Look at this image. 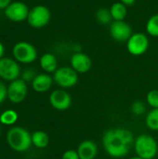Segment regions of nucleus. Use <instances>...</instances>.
<instances>
[{"label": "nucleus", "mask_w": 158, "mask_h": 159, "mask_svg": "<svg viewBox=\"0 0 158 159\" xmlns=\"http://www.w3.org/2000/svg\"><path fill=\"white\" fill-rule=\"evenodd\" d=\"M134 141L135 138L130 130L125 128H113L103 133L102 143L108 156L121 158L129 154Z\"/></svg>", "instance_id": "f257e3e1"}, {"label": "nucleus", "mask_w": 158, "mask_h": 159, "mask_svg": "<svg viewBox=\"0 0 158 159\" xmlns=\"http://www.w3.org/2000/svg\"><path fill=\"white\" fill-rule=\"evenodd\" d=\"M7 142L9 147L16 152H25L32 145V134L20 127H14L7 133Z\"/></svg>", "instance_id": "f03ea898"}, {"label": "nucleus", "mask_w": 158, "mask_h": 159, "mask_svg": "<svg viewBox=\"0 0 158 159\" xmlns=\"http://www.w3.org/2000/svg\"><path fill=\"white\" fill-rule=\"evenodd\" d=\"M134 150L136 156L143 159H154L158 154L156 140L149 134H141L134 141Z\"/></svg>", "instance_id": "7ed1b4c3"}, {"label": "nucleus", "mask_w": 158, "mask_h": 159, "mask_svg": "<svg viewBox=\"0 0 158 159\" xmlns=\"http://www.w3.org/2000/svg\"><path fill=\"white\" fill-rule=\"evenodd\" d=\"M52 77L54 83L63 89H71L78 82V74L71 66L59 67L53 74Z\"/></svg>", "instance_id": "20e7f679"}, {"label": "nucleus", "mask_w": 158, "mask_h": 159, "mask_svg": "<svg viewBox=\"0 0 158 159\" xmlns=\"http://www.w3.org/2000/svg\"><path fill=\"white\" fill-rule=\"evenodd\" d=\"M14 59L21 63H32L37 58V51L34 45L26 41H20L14 45L12 48Z\"/></svg>", "instance_id": "39448f33"}, {"label": "nucleus", "mask_w": 158, "mask_h": 159, "mask_svg": "<svg viewBox=\"0 0 158 159\" xmlns=\"http://www.w3.org/2000/svg\"><path fill=\"white\" fill-rule=\"evenodd\" d=\"M51 19L50 10L43 5L34 6L30 9L27 21L29 25L33 28L39 29L47 25Z\"/></svg>", "instance_id": "423d86ee"}, {"label": "nucleus", "mask_w": 158, "mask_h": 159, "mask_svg": "<svg viewBox=\"0 0 158 159\" xmlns=\"http://www.w3.org/2000/svg\"><path fill=\"white\" fill-rule=\"evenodd\" d=\"M149 48V38L143 33H135L127 41V49L132 56H142Z\"/></svg>", "instance_id": "0eeeda50"}, {"label": "nucleus", "mask_w": 158, "mask_h": 159, "mask_svg": "<svg viewBox=\"0 0 158 159\" xmlns=\"http://www.w3.org/2000/svg\"><path fill=\"white\" fill-rule=\"evenodd\" d=\"M27 84L21 78L11 81L7 87V98L13 103H20L23 102L27 96Z\"/></svg>", "instance_id": "6e6552de"}, {"label": "nucleus", "mask_w": 158, "mask_h": 159, "mask_svg": "<svg viewBox=\"0 0 158 159\" xmlns=\"http://www.w3.org/2000/svg\"><path fill=\"white\" fill-rule=\"evenodd\" d=\"M20 68L17 61L11 58L0 59V77L7 81H13L19 78Z\"/></svg>", "instance_id": "1a4fd4ad"}, {"label": "nucleus", "mask_w": 158, "mask_h": 159, "mask_svg": "<svg viewBox=\"0 0 158 159\" xmlns=\"http://www.w3.org/2000/svg\"><path fill=\"white\" fill-rule=\"evenodd\" d=\"M29 11L30 9L28 8V6L25 3L15 1V2H12L5 9V15L11 21L21 22L27 20Z\"/></svg>", "instance_id": "9d476101"}, {"label": "nucleus", "mask_w": 158, "mask_h": 159, "mask_svg": "<svg viewBox=\"0 0 158 159\" xmlns=\"http://www.w3.org/2000/svg\"><path fill=\"white\" fill-rule=\"evenodd\" d=\"M49 103L55 110L66 111L72 105V97L63 89H55L49 95Z\"/></svg>", "instance_id": "9b49d317"}, {"label": "nucleus", "mask_w": 158, "mask_h": 159, "mask_svg": "<svg viewBox=\"0 0 158 159\" xmlns=\"http://www.w3.org/2000/svg\"><path fill=\"white\" fill-rule=\"evenodd\" d=\"M131 26L125 20H114L110 24V35L117 42H126L132 35Z\"/></svg>", "instance_id": "f8f14e48"}, {"label": "nucleus", "mask_w": 158, "mask_h": 159, "mask_svg": "<svg viewBox=\"0 0 158 159\" xmlns=\"http://www.w3.org/2000/svg\"><path fill=\"white\" fill-rule=\"evenodd\" d=\"M71 67L77 74H86L92 67V61L90 57L83 52H75L72 55L71 60Z\"/></svg>", "instance_id": "ddd939ff"}, {"label": "nucleus", "mask_w": 158, "mask_h": 159, "mask_svg": "<svg viewBox=\"0 0 158 159\" xmlns=\"http://www.w3.org/2000/svg\"><path fill=\"white\" fill-rule=\"evenodd\" d=\"M76 151L80 159H95L99 152L97 143L91 140H85L81 142Z\"/></svg>", "instance_id": "4468645a"}, {"label": "nucleus", "mask_w": 158, "mask_h": 159, "mask_svg": "<svg viewBox=\"0 0 158 159\" xmlns=\"http://www.w3.org/2000/svg\"><path fill=\"white\" fill-rule=\"evenodd\" d=\"M53 82V77L49 74H38L32 82V88L35 92L44 93L51 89Z\"/></svg>", "instance_id": "2eb2a0df"}, {"label": "nucleus", "mask_w": 158, "mask_h": 159, "mask_svg": "<svg viewBox=\"0 0 158 159\" xmlns=\"http://www.w3.org/2000/svg\"><path fill=\"white\" fill-rule=\"evenodd\" d=\"M40 67L47 74H54L58 67V61L54 54L52 53H45L41 56L39 60Z\"/></svg>", "instance_id": "dca6fc26"}, {"label": "nucleus", "mask_w": 158, "mask_h": 159, "mask_svg": "<svg viewBox=\"0 0 158 159\" xmlns=\"http://www.w3.org/2000/svg\"><path fill=\"white\" fill-rule=\"evenodd\" d=\"M110 12L113 18V20H125L128 15V7L123 3L115 2L110 7Z\"/></svg>", "instance_id": "f3484780"}, {"label": "nucleus", "mask_w": 158, "mask_h": 159, "mask_svg": "<svg viewBox=\"0 0 158 159\" xmlns=\"http://www.w3.org/2000/svg\"><path fill=\"white\" fill-rule=\"evenodd\" d=\"M32 143L38 149H44L49 143V137L47 133H46L45 131H34L32 134Z\"/></svg>", "instance_id": "a211bd4d"}, {"label": "nucleus", "mask_w": 158, "mask_h": 159, "mask_svg": "<svg viewBox=\"0 0 158 159\" xmlns=\"http://www.w3.org/2000/svg\"><path fill=\"white\" fill-rule=\"evenodd\" d=\"M95 18L96 20L103 25L106 24H111L114 20L110 12V9H107L105 7H100L99 9H97L96 13H95Z\"/></svg>", "instance_id": "6ab92c4d"}, {"label": "nucleus", "mask_w": 158, "mask_h": 159, "mask_svg": "<svg viewBox=\"0 0 158 159\" xmlns=\"http://www.w3.org/2000/svg\"><path fill=\"white\" fill-rule=\"evenodd\" d=\"M145 124L149 129L153 131H158V108L152 109L147 113L145 117Z\"/></svg>", "instance_id": "aec40b11"}, {"label": "nucleus", "mask_w": 158, "mask_h": 159, "mask_svg": "<svg viewBox=\"0 0 158 159\" xmlns=\"http://www.w3.org/2000/svg\"><path fill=\"white\" fill-rule=\"evenodd\" d=\"M18 120V114L14 110H6L0 115V123L11 126Z\"/></svg>", "instance_id": "412c9836"}, {"label": "nucleus", "mask_w": 158, "mask_h": 159, "mask_svg": "<svg viewBox=\"0 0 158 159\" xmlns=\"http://www.w3.org/2000/svg\"><path fill=\"white\" fill-rule=\"evenodd\" d=\"M146 32L153 37H158V14H155L146 22Z\"/></svg>", "instance_id": "4be33fe9"}, {"label": "nucleus", "mask_w": 158, "mask_h": 159, "mask_svg": "<svg viewBox=\"0 0 158 159\" xmlns=\"http://www.w3.org/2000/svg\"><path fill=\"white\" fill-rule=\"evenodd\" d=\"M130 111L135 116H141L146 112V105L142 101H135L130 106Z\"/></svg>", "instance_id": "5701e85b"}, {"label": "nucleus", "mask_w": 158, "mask_h": 159, "mask_svg": "<svg viewBox=\"0 0 158 159\" xmlns=\"http://www.w3.org/2000/svg\"><path fill=\"white\" fill-rule=\"evenodd\" d=\"M146 102L152 109L158 108V89L150 90L146 95Z\"/></svg>", "instance_id": "b1692460"}, {"label": "nucleus", "mask_w": 158, "mask_h": 159, "mask_svg": "<svg viewBox=\"0 0 158 159\" xmlns=\"http://www.w3.org/2000/svg\"><path fill=\"white\" fill-rule=\"evenodd\" d=\"M37 75L36 72L32 69V68H27L25 69L22 73H21V79L24 80L26 83L27 82H33V80L34 79V77Z\"/></svg>", "instance_id": "393cba45"}, {"label": "nucleus", "mask_w": 158, "mask_h": 159, "mask_svg": "<svg viewBox=\"0 0 158 159\" xmlns=\"http://www.w3.org/2000/svg\"><path fill=\"white\" fill-rule=\"evenodd\" d=\"M61 159H80V157L78 156V153L76 150L69 149V150H66L62 154Z\"/></svg>", "instance_id": "a878e982"}, {"label": "nucleus", "mask_w": 158, "mask_h": 159, "mask_svg": "<svg viewBox=\"0 0 158 159\" xmlns=\"http://www.w3.org/2000/svg\"><path fill=\"white\" fill-rule=\"evenodd\" d=\"M7 97V88L6 87L4 82L0 80V104L5 101Z\"/></svg>", "instance_id": "bb28decb"}, {"label": "nucleus", "mask_w": 158, "mask_h": 159, "mask_svg": "<svg viewBox=\"0 0 158 159\" xmlns=\"http://www.w3.org/2000/svg\"><path fill=\"white\" fill-rule=\"evenodd\" d=\"M11 3V0H0V9L5 10Z\"/></svg>", "instance_id": "cd10ccee"}, {"label": "nucleus", "mask_w": 158, "mask_h": 159, "mask_svg": "<svg viewBox=\"0 0 158 159\" xmlns=\"http://www.w3.org/2000/svg\"><path fill=\"white\" fill-rule=\"evenodd\" d=\"M120 2L123 3L127 7H130V6H132L136 2V0H120Z\"/></svg>", "instance_id": "c85d7f7f"}, {"label": "nucleus", "mask_w": 158, "mask_h": 159, "mask_svg": "<svg viewBox=\"0 0 158 159\" xmlns=\"http://www.w3.org/2000/svg\"><path fill=\"white\" fill-rule=\"evenodd\" d=\"M4 53H5V47H4V45L0 42V59L3 58Z\"/></svg>", "instance_id": "c756f323"}, {"label": "nucleus", "mask_w": 158, "mask_h": 159, "mask_svg": "<svg viewBox=\"0 0 158 159\" xmlns=\"http://www.w3.org/2000/svg\"><path fill=\"white\" fill-rule=\"evenodd\" d=\"M129 159H143L142 158V157H138V156H135V157H130V158Z\"/></svg>", "instance_id": "7c9ffc66"}, {"label": "nucleus", "mask_w": 158, "mask_h": 159, "mask_svg": "<svg viewBox=\"0 0 158 159\" xmlns=\"http://www.w3.org/2000/svg\"><path fill=\"white\" fill-rule=\"evenodd\" d=\"M0 133H1V128H0Z\"/></svg>", "instance_id": "2f4dec72"}]
</instances>
